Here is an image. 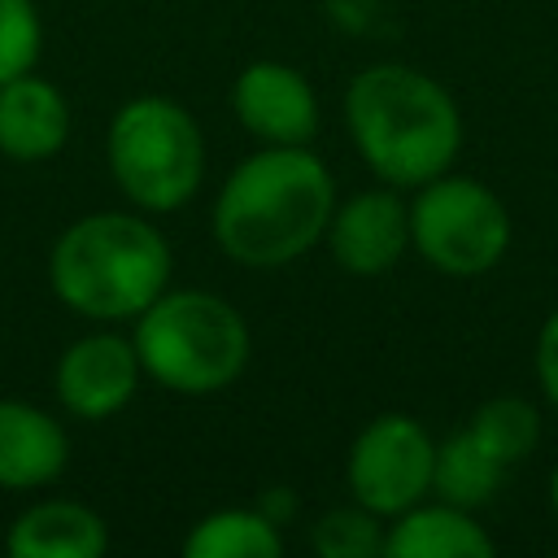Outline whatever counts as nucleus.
Listing matches in <instances>:
<instances>
[{
    "label": "nucleus",
    "instance_id": "f257e3e1",
    "mask_svg": "<svg viewBox=\"0 0 558 558\" xmlns=\"http://www.w3.org/2000/svg\"><path fill=\"white\" fill-rule=\"evenodd\" d=\"M336 179L310 144H262L214 196V244L248 270H275L323 244Z\"/></svg>",
    "mask_w": 558,
    "mask_h": 558
},
{
    "label": "nucleus",
    "instance_id": "f03ea898",
    "mask_svg": "<svg viewBox=\"0 0 558 558\" xmlns=\"http://www.w3.org/2000/svg\"><path fill=\"white\" fill-rule=\"evenodd\" d=\"M344 126L366 170L388 187H423L453 170L462 153V113L427 70L379 61L349 78Z\"/></svg>",
    "mask_w": 558,
    "mask_h": 558
},
{
    "label": "nucleus",
    "instance_id": "7ed1b4c3",
    "mask_svg": "<svg viewBox=\"0 0 558 558\" xmlns=\"http://www.w3.org/2000/svg\"><path fill=\"white\" fill-rule=\"evenodd\" d=\"M174 279V253L144 209L74 218L48 248L52 296L87 323H135Z\"/></svg>",
    "mask_w": 558,
    "mask_h": 558
},
{
    "label": "nucleus",
    "instance_id": "20e7f679",
    "mask_svg": "<svg viewBox=\"0 0 558 558\" xmlns=\"http://www.w3.org/2000/svg\"><path fill=\"white\" fill-rule=\"evenodd\" d=\"M131 344L144 379L179 397H209L231 388L253 353L244 314L205 288H166L144 314H135Z\"/></svg>",
    "mask_w": 558,
    "mask_h": 558
},
{
    "label": "nucleus",
    "instance_id": "39448f33",
    "mask_svg": "<svg viewBox=\"0 0 558 558\" xmlns=\"http://www.w3.org/2000/svg\"><path fill=\"white\" fill-rule=\"evenodd\" d=\"M105 166L131 209L174 214L205 183L201 122L174 96H131L109 118Z\"/></svg>",
    "mask_w": 558,
    "mask_h": 558
},
{
    "label": "nucleus",
    "instance_id": "423d86ee",
    "mask_svg": "<svg viewBox=\"0 0 558 558\" xmlns=\"http://www.w3.org/2000/svg\"><path fill=\"white\" fill-rule=\"evenodd\" d=\"M410 248L449 279L488 275L510 248V209L471 174H436L414 187Z\"/></svg>",
    "mask_w": 558,
    "mask_h": 558
},
{
    "label": "nucleus",
    "instance_id": "0eeeda50",
    "mask_svg": "<svg viewBox=\"0 0 558 558\" xmlns=\"http://www.w3.org/2000/svg\"><path fill=\"white\" fill-rule=\"evenodd\" d=\"M432 466H436L432 432L414 414L388 410L375 414L353 436L344 458V480L357 506L375 510L379 519H392L414 501L432 497Z\"/></svg>",
    "mask_w": 558,
    "mask_h": 558
},
{
    "label": "nucleus",
    "instance_id": "6e6552de",
    "mask_svg": "<svg viewBox=\"0 0 558 558\" xmlns=\"http://www.w3.org/2000/svg\"><path fill=\"white\" fill-rule=\"evenodd\" d=\"M144 366L131 344V336L118 331H87L70 340L52 371V392L65 414L83 423H105L131 405L140 392Z\"/></svg>",
    "mask_w": 558,
    "mask_h": 558
},
{
    "label": "nucleus",
    "instance_id": "1a4fd4ad",
    "mask_svg": "<svg viewBox=\"0 0 558 558\" xmlns=\"http://www.w3.org/2000/svg\"><path fill=\"white\" fill-rule=\"evenodd\" d=\"M323 244L340 270L357 279H375L392 270L410 248V201H401V187L388 183L336 201Z\"/></svg>",
    "mask_w": 558,
    "mask_h": 558
},
{
    "label": "nucleus",
    "instance_id": "9d476101",
    "mask_svg": "<svg viewBox=\"0 0 558 558\" xmlns=\"http://www.w3.org/2000/svg\"><path fill=\"white\" fill-rule=\"evenodd\" d=\"M231 113L257 144H310L318 131V92L288 61H248L231 83Z\"/></svg>",
    "mask_w": 558,
    "mask_h": 558
},
{
    "label": "nucleus",
    "instance_id": "9b49d317",
    "mask_svg": "<svg viewBox=\"0 0 558 558\" xmlns=\"http://www.w3.org/2000/svg\"><path fill=\"white\" fill-rule=\"evenodd\" d=\"M70 100L57 83L26 70L9 83H0V153L9 161H48L70 140Z\"/></svg>",
    "mask_w": 558,
    "mask_h": 558
},
{
    "label": "nucleus",
    "instance_id": "f8f14e48",
    "mask_svg": "<svg viewBox=\"0 0 558 558\" xmlns=\"http://www.w3.org/2000/svg\"><path fill=\"white\" fill-rule=\"evenodd\" d=\"M70 462V436L61 418L31 401H0V488L31 493L52 484Z\"/></svg>",
    "mask_w": 558,
    "mask_h": 558
},
{
    "label": "nucleus",
    "instance_id": "ddd939ff",
    "mask_svg": "<svg viewBox=\"0 0 558 558\" xmlns=\"http://www.w3.org/2000/svg\"><path fill=\"white\" fill-rule=\"evenodd\" d=\"M497 545L475 519V510L449 501H414L410 510L392 514L384 527L388 558H488Z\"/></svg>",
    "mask_w": 558,
    "mask_h": 558
},
{
    "label": "nucleus",
    "instance_id": "4468645a",
    "mask_svg": "<svg viewBox=\"0 0 558 558\" xmlns=\"http://www.w3.org/2000/svg\"><path fill=\"white\" fill-rule=\"evenodd\" d=\"M4 549L13 558H100L109 549V527L92 506L48 497L9 523Z\"/></svg>",
    "mask_w": 558,
    "mask_h": 558
},
{
    "label": "nucleus",
    "instance_id": "2eb2a0df",
    "mask_svg": "<svg viewBox=\"0 0 558 558\" xmlns=\"http://www.w3.org/2000/svg\"><path fill=\"white\" fill-rule=\"evenodd\" d=\"M187 558H279L283 532L262 506H222L201 514L183 536Z\"/></svg>",
    "mask_w": 558,
    "mask_h": 558
},
{
    "label": "nucleus",
    "instance_id": "dca6fc26",
    "mask_svg": "<svg viewBox=\"0 0 558 558\" xmlns=\"http://www.w3.org/2000/svg\"><path fill=\"white\" fill-rule=\"evenodd\" d=\"M506 466L462 427L453 436H445L436 445V466H432V497L462 506V510H480L497 497Z\"/></svg>",
    "mask_w": 558,
    "mask_h": 558
},
{
    "label": "nucleus",
    "instance_id": "f3484780",
    "mask_svg": "<svg viewBox=\"0 0 558 558\" xmlns=\"http://www.w3.org/2000/svg\"><path fill=\"white\" fill-rule=\"evenodd\" d=\"M466 432L510 471V466H519V462H527L536 453V445H541V410L527 397H510V392L506 397H488L471 414Z\"/></svg>",
    "mask_w": 558,
    "mask_h": 558
},
{
    "label": "nucleus",
    "instance_id": "a211bd4d",
    "mask_svg": "<svg viewBox=\"0 0 558 558\" xmlns=\"http://www.w3.org/2000/svg\"><path fill=\"white\" fill-rule=\"evenodd\" d=\"M384 527L388 519H379L366 506H336L327 510L314 527H310V545L323 558H375L384 554Z\"/></svg>",
    "mask_w": 558,
    "mask_h": 558
},
{
    "label": "nucleus",
    "instance_id": "6ab92c4d",
    "mask_svg": "<svg viewBox=\"0 0 558 558\" xmlns=\"http://www.w3.org/2000/svg\"><path fill=\"white\" fill-rule=\"evenodd\" d=\"M44 22L35 0H0V83L39 65Z\"/></svg>",
    "mask_w": 558,
    "mask_h": 558
},
{
    "label": "nucleus",
    "instance_id": "aec40b11",
    "mask_svg": "<svg viewBox=\"0 0 558 558\" xmlns=\"http://www.w3.org/2000/svg\"><path fill=\"white\" fill-rule=\"evenodd\" d=\"M532 366H536V379H541L545 401L558 410V305L545 314V323H541V331H536Z\"/></svg>",
    "mask_w": 558,
    "mask_h": 558
},
{
    "label": "nucleus",
    "instance_id": "412c9836",
    "mask_svg": "<svg viewBox=\"0 0 558 558\" xmlns=\"http://www.w3.org/2000/svg\"><path fill=\"white\" fill-rule=\"evenodd\" d=\"M549 506H554V514H558V462H554V471H549Z\"/></svg>",
    "mask_w": 558,
    "mask_h": 558
}]
</instances>
